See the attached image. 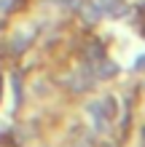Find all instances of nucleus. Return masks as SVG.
<instances>
[{"mask_svg":"<svg viewBox=\"0 0 145 147\" xmlns=\"http://www.w3.org/2000/svg\"><path fill=\"white\" fill-rule=\"evenodd\" d=\"M81 13H83V19H86V22H97L99 16H102V11H99V8H97L94 3L83 5V8H81Z\"/></svg>","mask_w":145,"mask_h":147,"instance_id":"7ed1b4c3","label":"nucleus"},{"mask_svg":"<svg viewBox=\"0 0 145 147\" xmlns=\"http://www.w3.org/2000/svg\"><path fill=\"white\" fill-rule=\"evenodd\" d=\"M16 0H0V13H5V11H11Z\"/></svg>","mask_w":145,"mask_h":147,"instance_id":"423d86ee","label":"nucleus"},{"mask_svg":"<svg viewBox=\"0 0 145 147\" xmlns=\"http://www.w3.org/2000/svg\"><path fill=\"white\" fill-rule=\"evenodd\" d=\"M94 70V78H99V80H105V78H113L118 72V64H113L110 59H97V64L91 67Z\"/></svg>","mask_w":145,"mask_h":147,"instance_id":"f03ea898","label":"nucleus"},{"mask_svg":"<svg viewBox=\"0 0 145 147\" xmlns=\"http://www.w3.org/2000/svg\"><path fill=\"white\" fill-rule=\"evenodd\" d=\"M24 43H30V38H24V35H16V40H14V48H16V51H22V48H24Z\"/></svg>","mask_w":145,"mask_h":147,"instance_id":"39448f33","label":"nucleus"},{"mask_svg":"<svg viewBox=\"0 0 145 147\" xmlns=\"http://www.w3.org/2000/svg\"><path fill=\"white\" fill-rule=\"evenodd\" d=\"M102 110H105V115H108V120H110V118L116 115V110H118V107H116V99L105 96V99H102Z\"/></svg>","mask_w":145,"mask_h":147,"instance_id":"20e7f679","label":"nucleus"},{"mask_svg":"<svg viewBox=\"0 0 145 147\" xmlns=\"http://www.w3.org/2000/svg\"><path fill=\"white\" fill-rule=\"evenodd\" d=\"M94 70L91 67H81V70H75L70 78H67V86H70V91H75V94H81V91H89L91 86H94Z\"/></svg>","mask_w":145,"mask_h":147,"instance_id":"f257e3e1","label":"nucleus"}]
</instances>
